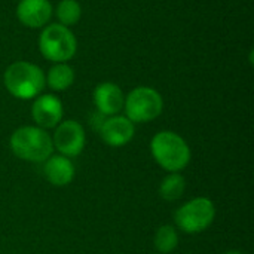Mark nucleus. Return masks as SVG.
<instances>
[{
    "instance_id": "obj_10",
    "label": "nucleus",
    "mask_w": 254,
    "mask_h": 254,
    "mask_svg": "<svg viewBox=\"0 0 254 254\" xmlns=\"http://www.w3.org/2000/svg\"><path fill=\"white\" fill-rule=\"evenodd\" d=\"M52 15V6L48 0H21L16 7V16L25 27H43Z\"/></svg>"
},
{
    "instance_id": "obj_3",
    "label": "nucleus",
    "mask_w": 254,
    "mask_h": 254,
    "mask_svg": "<svg viewBox=\"0 0 254 254\" xmlns=\"http://www.w3.org/2000/svg\"><path fill=\"white\" fill-rule=\"evenodd\" d=\"M45 82L43 71L31 63H13L4 71V86L13 97L21 100L37 97L43 91Z\"/></svg>"
},
{
    "instance_id": "obj_2",
    "label": "nucleus",
    "mask_w": 254,
    "mask_h": 254,
    "mask_svg": "<svg viewBox=\"0 0 254 254\" xmlns=\"http://www.w3.org/2000/svg\"><path fill=\"white\" fill-rule=\"evenodd\" d=\"M150 150L155 161L170 173L183 170L190 161V149L188 143L176 132H158L150 143Z\"/></svg>"
},
{
    "instance_id": "obj_8",
    "label": "nucleus",
    "mask_w": 254,
    "mask_h": 254,
    "mask_svg": "<svg viewBox=\"0 0 254 254\" xmlns=\"http://www.w3.org/2000/svg\"><path fill=\"white\" fill-rule=\"evenodd\" d=\"M31 113L39 128H54L63 118V104L58 97L46 94L34 101Z\"/></svg>"
},
{
    "instance_id": "obj_6",
    "label": "nucleus",
    "mask_w": 254,
    "mask_h": 254,
    "mask_svg": "<svg viewBox=\"0 0 254 254\" xmlns=\"http://www.w3.org/2000/svg\"><path fill=\"white\" fill-rule=\"evenodd\" d=\"M216 208L208 198H195L176 211L174 220L186 234H199L214 220Z\"/></svg>"
},
{
    "instance_id": "obj_7",
    "label": "nucleus",
    "mask_w": 254,
    "mask_h": 254,
    "mask_svg": "<svg viewBox=\"0 0 254 254\" xmlns=\"http://www.w3.org/2000/svg\"><path fill=\"white\" fill-rule=\"evenodd\" d=\"M52 143L63 156H77L85 147V131L76 121H64L55 129Z\"/></svg>"
},
{
    "instance_id": "obj_14",
    "label": "nucleus",
    "mask_w": 254,
    "mask_h": 254,
    "mask_svg": "<svg viewBox=\"0 0 254 254\" xmlns=\"http://www.w3.org/2000/svg\"><path fill=\"white\" fill-rule=\"evenodd\" d=\"M186 188V182L185 177L180 176L179 173H171L168 177L164 179V182L161 183L159 188V195L165 199V201H176L179 198H182L183 192Z\"/></svg>"
},
{
    "instance_id": "obj_4",
    "label": "nucleus",
    "mask_w": 254,
    "mask_h": 254,
    "mask_svg": "<svg viewBox=\"0 0 254 254\" xmlns=\"http://www.w3.org/2000/svg\"><path fill=\"white\" fill-rule=\"evenodd\" d=\"M77 42L73 33L61 25V24H51L48 25L40 37H39V49L42 55L55 63H65L71 60L76 54Z\"/></svg>"
},
{
    "instance_id": "obj_17",
    "label": "nucleus",
    "mask_w": 254,
    "mask_h": 254,
    "mask_svg": "<svg viewBox=\"0 0 254 254\" xmlns=\"http://www.w3.org/2000/svg\"><path fill=\"white\" fill-rule=\"evenodd\" d=\"M225 254H243L241 252H228V253H225Z\"/></svg>"
},
{
    "instance_id": "obj_11",
    "label": "nucleus",
    "mask_w": 254,
    "mask_h": 254,
    "mask_svg": "<svg viewBox=\"0 0 254 254\" xmlns=\"http://www.w3.org/2000/svg\"><path fill=\"white\" fill-rule=\"evenodd\" d=\"M94 103L101 115H116L122 110L125 100L118 85L112 82H104L95 88Z\"/></svg>"
},
{
    "instance_id": "obj_16",
    "label": "nucleus",
    "mask_w": 254,
    "mask_h": 254,
    "mask_svg": "<svg viewBox=\"0 0 254 254\" xmlns=\"http://www.w3.org/2000/svg\"><path fill=\"white\" fill-rule=\"evenodd\" d=\"M80 15H82V9L76 0H63V1H60V4L57 7V16H58L61 25H64V27L77 24L80 19Z\"/></svg>"
},
{
    "instance_id": "obj_5",
    "label": "nucleus",
    "mask_w": 254,
    "mask_h": 254,
    "mask_svg": "<svg viewBox=\"0 0 254 254\" xmlns=\"http://www.w3.org/2000/svg\"><path fill=\"white\" fill-rule=\"evenodd\" d=\"M124 106L131 122H149L161 115L164 101L156 89L140 86L128 94Z\"/></svg>"
},
{
    "instance_id": "obj_13",
    "label": "nucleus",
    "mask_w": 254,
    "mask_h": 254,
    "mask_svg": "<svg viewBox=\"0 0 254 254\" xmlns=\"http://www.w3.org/2000/svg\"><path fill=\"white\" fill-rule=\"evenodd\" d=\"M46 82L49 88L54 91H65L74 82V71L70 65L64 63H58L49 70Z\"/></svg>"
},
{
    "instance_id": "obj_15",
    "label": "nucleus",
    "mask_w": 254,
    "mask_h": 254,
    "mask_svg": "<svg viewBox=\"0 0 254 254\" xmlns=\"http://www.w3.org/2000/svg\"><path fill=\"white\" fill-rule=\"evenodd\" d=\"M179 244V235L173 226H161L156 231L155 235V247L159 253L168 254L171 253Z\"/></svg>"
},
{
    "instance_id": "obj_1",
    "label": "nucleus",
    "mask_w": 254,
    "mask_h": 254,
    "mask_svg": "<svg viewBox=\"0 0 254 254\" xmlns=\"http://www.w3.org/2000/svg\"><path fill=\"white\" fill-rule=\"evenodd\" d=\"M12 152L24 161L43 162L54 150L51 135L39 127H21L10 137Z\"/></svg>"
},
{
    "instance_id": "obj_12",
    "label": "nucleus",
    "mask_w": 254,
    "mask_h": 254,
    "mask_svg": "<svg viewBox=\"0 0 254 254\" xmlns=\"http://www.w3.org/2000/svg\"><path fill=\"white\" fill-rule=\"evenodd\" d=\"M45 176L54 186H67L74 177V167L67 156H49L45 164Z\"/></svg>"
},
{
    "instance_id": "obj_9",
    "label": "nucleus",
    "mask_w": 254,
    "mask_h": 254,
    "mask_svg": "<svg viewBox=\"0 0 254 254\" xmlns=\"http://www.w3.org/2000/svg\"><path fill=\"white\" fill-rule=\"evenodd\" d=\"M100 134L109 146H124L134 137V122L124 116H112L101 124Z\"/></svg>"
}]
</instances>
